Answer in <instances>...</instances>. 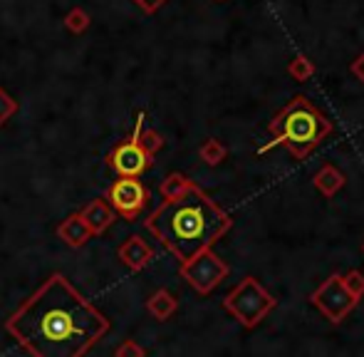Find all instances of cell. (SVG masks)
I'll list each match as a JSON object with an SVG mask.
<instances>
[{"mask_svg": "<svg viewBox=\"0 0 364 357\" xmlns=\"http://www.w3.org/2000/svg\"><path fill=\"white\" fill-rule=\"evenodd\" d=\"M5 330L33 357H85L109 333V318L55 273L5 320Z\"/></svg>", "mask_w": 364, "mask_h": 357, "instance_id": "6da1fadb", "label": "cell"}, {"mask_svg": "<svg viewBox=\"0 0 364 357\" xmlns=\"http://www.w3.org/2000/svg\"><path fill=\"white\" fill-rule=\"evenodd\" d=\"M146 228L181 263L211 251V246L230 228V216L196 183L178 198L161 201L146 218Z\"/></svg>", "mask_w": 364, "mask_h": 357, "instance_id": "7a4b0ae2", "label": "cell"}, {"mask_svg": "<svg viewBox=\"0 0 364 357\" xmlns=\"http://www.w3.org/2000/svg\"><path fill=\"white\" fill-rule=\"evenodd\" d=\"M332 132V122L312 105L307 97H295L290 100V105L283 112L275 114V119L270 122V144L263 146V151L268 146L283 144L292 151L295 159H305L322 139Z\"/></svg>", "mask_w": 364, "mask_h": 357, "instance_id": "3957f363", "label": "cell"}, {"mask_svg": "<svg viewBox=\"0 0 364 357\" xmlns=\"http://www.w3.org/2000/svg\"><path fill=\"white\" fill-rule=\"evenodd\" d=\"M223 305H225V310H230V313L240 320V323L253 328V325L260 323V318L273 308L275 300L270 298L253 278H245L243 283L223 300Z\"/></svg>", "mask_w": 364, "mask_h": 357, "instance_id": "277c9868", "label": "cell"}, {"mask_svg": "<svg viewBox=\"0 0 364 357\" xmlns=\"http://www.w3.org/2000/svg\"><path fill=\"white\" fill-rule=\"evenodd\" d=\"M141 122H144V112L136 117V127L129 139L119 142V144L107 154V164L112 166V171L119 178H139L149 166H151V156H149L139 146V142H136V137L141 134Z\"/></svg>", "mask_w": 364, "mask_h": 357, "instance_id": "5b68a950", "label": "cell"}, {"mask_svg": "<svg viewBox=\"0 0 364 357\" xmlns=\"http://www.w3.org/2000/svg\"><path fill=\"white\" fill-rule=\"evenodd\" d=\"M105 201L112 206V211L119 213L127 221H136L141 211H144L149 201V188L139 178H117L109 188H107Z\"/></svg>", "mask_w": 364, "mask_h": 357, "instance_id": "8992f818", "label": "cell"}, {"mask_svg": "<svg viewBox=\"0 0 364 357\" xmlns=\"http://www.w3.org/2000/svg\"><path fill=\"white\" fill-rule=\"evenodd\" d=\"M225 273H228V266L211 251H203L191 261L181 263V278H186L201 295L211 293L225 278Z\"/></svg>", "mask_w": 364, "mask_h": 357, "instance_id": "52a82bcc", "label": "cell"}, {"mask_svg": "<svg viewBox=\"0 0 364 357\" xmlns=\"http://www.w3.org/2000/svg\"><path fill=\"white\" fill-rule=\"evenodd\" d=\"M310 300L332 320V323H340V320L357 305V298L345 288V283H342V275H332L330 280H325V283L315 290V295H312Z\"/></svg>", "mask_w": 364, "mask_h": 357, "instance_id": "ba28073f", "label": "cell"}, {"mask_svg": "<svg viewBox=\"0 0 364 357\" xmlns=\"http://www.w3.org/2000/svg\"><path fill=\"white\" fill-rule=\"evenodd\" d=\"M80 216L85 218L92 236H102V233L117 221V213L112 211V206L105 201V198H92V201L80 211Z\"/></svg>", "mask_w": 364, "mask_h": 357, "instance_id": "9c48e42d", "label": "cell"}, {"mask_svg": "<svg viewBox=\"0 0 364 357\" xmlns=\"http://www.w3.org/2000/svg\"><path fill=\"white\" fill-rule=\"evenodd\" d=\"M117 253H119L122 263H127V266H129L132 270L146 268L149 263H151V258H154L151 246H149V243L141 236H129L124 243H122Z\"/></svg>", "mask_w": 364, "mask_h": 357, "instance_id": "30bf717a", "label": "cell"}, {"mask_svg": "<svg viewBox=\"0 0 364 357\" xmlns=\"http://www.w3.org/2000/svg\"><path fill=\"white\" fill-rule=\"evenodd\" d=\"M58 236L63 238V241L68 243V246L82 248L92 238V231L87 228L85 218H82L80 213H70V216L65 218V221L58 226Z\"/></svg>", "mask_w": 364, "mask_h": 357, "instance_id": "8fae6325", "label": "cell"}, {"mask_svg": "<svg viewBox=\"0 0 364 357\" xmlns=\"http://www.w3.org/2000/svg\"><path fill=\"white\" fill-rule=\"evenodd\" d=\"M176 308H178L176 298H173V295L168 293V290H164V288L156 290V293L146 300V310L156 320H168L173 313H176Z\"/></svg>", "mask_w": 364, "mask_h": 357, "instance_id": "7c38bea8", "label": "cell"}, {"mask_svg": "<svg viewBox=\"0 0 364 357\" xmlns=\"http://www.w3.org/2000/svg\"><path fill=\"white\" fill-rule=\"evenodd\" d=\"M315 186L320 188L325 196H332V193H337L342 186H345V176H342L340 169H335L332 164H327L315 174Z\"/></svg>", "mask_w": 364, "mask_h": 357, "instance_id": "4fadbf2b", "label": "cell"}, {"mask_svg": "<svg viewBox=\"0 0 364 357\" xmlns=\"http://www.w3.org/2000/svg\"><path fill=\"white\" fill-rule=\"evenodd\" d=\"M191 183H193L191 178H186L183 174H168L166 178H164V183H161L164 201H168V198H178L188 186H191Z\"/></svg>", "mask_w": 364, "mask_h": 357, "instance_id": "5bb4252c", "label": "cell"}, {"mask_svg": "<svg viewBox=\"0 0 364 357\" xmlns=\"http://www.w3.org/2000/svg\"><path fill=\"white\" fill-rule=\"evenodd\" d=\"M63 23H65V28H68L73 35H82L87 28H90L92 20H90V13H87V10H82V8H73L68 15H65Z\"/></svg>", "mask_w": 364, "mask_h": 357, "instance_id": "9a60e30c", "label": "cell"}, {"mask_svg": "<svg viewBox=\"0 0 364 357\" xmlns=\"http://www.w3.org/2000/svg\"><path fill=\"white\" fill-rule=\"evenodd\" d=\"M198 154H201V159L206 164H220L225 159V146L218 139H206V144L198 149Z\"/></svg>", "mask_w": 364, "mask_h": 357, "instance_id": "2e32d148", "label": "cell"}, {"mask_svg": "<svg viewBox=\"0 0 364 357\" xmlns=\"http://www.w3.org/2000/svg\"><path fill=\"white\" fill-rule=\"evenodd\" d=\"M288 73L292 75V78L297 80V82H305V80H310L312 78V73H315V68H312V63L307 58H295L290 63V68H288Z\"/></svg>", "mask_w": 364, "mask_h": 357, "instance_id": "e0dca14e", "label": "cell"}, {"mask_svg": "<svg viewBox=\"0 0 364 357\" xmlns=\"http://www.w3.org/2000/svg\"><path fill=\"white\" fill-rule=\"evenodd\" d=\"M136 142H139V146L146 151L149 156H154L159 149L164 146V139H161V134H156L154 129H146V132H141L139 137H136Z\"/></svg>", "mask_w": 364, "mask_h": 357, "instance_id": "ac0fdd59", "label": "cell"}, {"mask_svg": "<svg viewBox=\"0 0 364 357\" xmlns=\"http://www.w3.org/2000/svg\"><path fill=\"white\" fill-rule=\"evenodd\" d=\"M15 112H18V102H15L3 87H0V127H3L5 122L15 114Z\"/></svg>", "mask_w": 364, "mask_h": 357, "instance_id": "d6986e66", "label": "cell"}, {"mask_svg": "<svg viewBox=\"0 0 364 357\" xmlns=\"http://www.w3.org/2000/svg\"><path fill=\"white\" fill-rule=\"evenodd\" d=\"M114 357H146V353L141 345L134 343V340H124L122 345H117Z\"/></svg>", "mask_w": 364, "mask_h": 357, "instance_id": "ffe728a7", "label": "cell"}, {"mask_svg": "<svg viewBox=\"0 0 364 357\" xmlns=\"http://www.w3.org/2000/svg\"><path fill=\"white\" fill-rule=\"evenodd\" d=\"M342 283H345V288L350 290L357 300H360V295L364 293V278L360 273H350L347 278H342Z\"/></svg>", "mask_w": 364, "mask_h": 357, "instance_id": "44dd1931", "label": "cell"}, {"mask_svg": "<svg viewBox=\"0 0 364 357\" xmlns=\"http://www.w3.org/2000/svg\"><path fill=\"white\" fill-rule=\"evenodd\" d=\"M136 5H139L141 10H146V13H154V10H159L161 8L166 0H134Z\"/></svg>", "mask_w": 364, "mask_h": 357, "instance_id": "7402d4cb", "label": "cell"}, {"mask_svg": "<svg viewBox=\"0 0 364 357\" xmlns=\"http://www.w3.org/2000/svg\"><path fill=\"white\" fill-rule=\"evenodd\" d=\"M352 73H355L357 78H360L362 82H364V55H360V58L352 63Z\"/></svg>", "mask_w": 364, "mask_h": 357, "instance_id": "603a6c76", "label": "cell"}]
</instances>
